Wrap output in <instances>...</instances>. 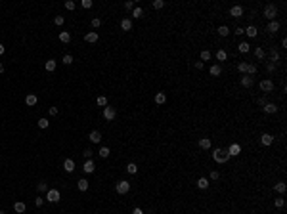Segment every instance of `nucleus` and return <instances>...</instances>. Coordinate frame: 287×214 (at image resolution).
<instances>
[{
  "mask_svg": "<svg viewBox=\"0 0 287 214\" xmlns=\"http://www.w3.org/2000/svg\"><path fill=\"white\" fill-rule=\"evenodd\" d=\"M213 159H215V163L218 164H224V163H228V159H230V155H228V149H215V153H213Z\"/></svg>",
  "mask_w": 287,
  "mask_h": 214,
  "instance_id": "obj_1",
  "label": "nucleus"
},
{
  "mask_svg": "<svg viewBox=\"0 0 287 214\" xmlns=\"http://www.w3.org/2000/svg\"><path fill=\"white\" fill-rule=\"evenodd\" d=\"M264 17L266 19H270V21H276V15H278V8H276V4H266V8H264Z\"/></svg>",
  "mask_w": 287,
  "mask_h": 214,
  "instance_id": "obj_2",
  "label": "nucleus"
},
{
  "mask_svg": "<svg viewBox=\"0 0 287 214\" xmlns=\"http://www.w3.org/2000/svg\"><path fill=\"white\" fill-rule=\"evenodd\" d=\"M115 189H117V193H119V195H124V193H128V191H130V182H127V180H121V182H117Z\"/></svg>",
  "mask_w": 287,
  "mask_h": 214,
  "instance_id": "obj_3",
  "label": "nucleus"
},
{
  "mask_svg": "<svg viewBox=\"0 0 287 214\" xmlns=\"http://www.w3.org/2000/svg\"><path fill=\"white\" fill-rule=\"evenodd\" d=\"M59 199H61V193H59L58 189H48V191H46V201H50V203H58Z\"/></svg>",
  "mask_w": 287,
  "mask_h": 214,
  "instance_id": "obj_4",
  "label": "nucleus"
},
{
  "mask_svg": "<svg viewBox=\"0 0 287 214\" xmlns=\"http://www.w3.org/2000/svg\"><path fill=\"white\" fill-rule=\"evenodd\" d=\"M115 117H117L115 107H109V105H106V107H103V119H106V120H113Z\"/></svg>",
  "mask_w": 287,
  "mask_h": 214,
  "instance_id": "obj_5",
  "label": "nucleus"
},
{
  "mask_svg": "<svg viewBox=\"0 0 287 214\" xmlns=\"http://www.w3.org/2000/svg\"><path fill=\"white\" fill-rule=\"evenodd\" d=\"M258 86H260V90H262V92H272L274 88H276V86H274V82H272L270 79L260 80V84H258Z\"/></svg>",
  "mask_w": 287,
  "mask_h": 214,
  "instance_id": "obj_6",
  "label": "nucleus"
},
{
  "mask_svg": "<svg viewBox=\"0 0 287 214\" xmlns=\"http://www.w3.org/2000/svg\"><path fill=\"white\" fill-rule=\"evenodd\" d=\"M243 6H239V4H237V6H234L232 10H230V15H232V17H241V15H243Z\"/></svg>",
  "mask_w": 287,
  "mask_h": 214,
  "instance_id": "obj_7",
  "label": "nucleus"
},
{
  "mask_svg": "<svg viewBox=\"0 0 287 214\" xmlns=\"http://www.w3.org/2000/svg\"><path fill=\"white\" fill-rule=\"evenodd\" d=\"M239 153H241V147H239L237 143H232V145L228 147V155H230V157H237Z\"/></svg>",
  "mask_w": 287,
  "mask_h": 214,
  "instance_id": "obj_8",
  "label": "nucleus"
},
{
  "mask_svg": "<svg viewBox=\"0 0 287 214\" xmlns=\"http://www.w3.org/2000/svg\"><path fill=\"white\" fill-rule=\"evenodd\" d=\"M260 143L266 145V147H268V145H272L274 143V136L272 134H262L260 136Z\"/></svg>",
  "mask_w": 287,
  "mask_h": 214,
  "instance_id": "obj_9",
  "label": "nucleus"
},
{
  "mask_svg": "<svg viewBox=\"0 0 287 214\" xmlns=\"http://www.w3.org/2000/svg\"><path fill=\"white\" fill-rule=\"evenodd\" d=\"M88 140H90L92 143H100V142H102V134H100L98 130H92L90 136H88Z\"/></svg>",
  "mask_w": 287,
  "mask_h": 214,
  "instance_id": "obj_10",
  "label": "nucleus"
},
{
  "mask_svg": "<svg viewBox=\"0 0 287 214\" xmlns=\"http://www.w3.org/2000/svg\"><path fill=\"white\" fill-rule=\"evenodd\" d=\"M63 170H65V172H73V170H75V161H73V159H65V163H63Z\"/></svg>",
  "mask_w": 287,
  "mask_h": 214,
  "instance_id": "obj_11",
  "label": "nucleus"
},
{
  "mask_svg": "<svg viewBox=\"0 0 287 214\" xmlns=\"http://www.w3.org/2000/svg\"><path fill=\"white\" fill-rule=\"evenodd\" d=\"M94 170H96V166H94V161H92V159H88L86 163H84V172H86V174H92Z\"/></svg>",
  "mask_w": 287,
  "mask_h": 214,
  "instance_id": "obj_12",
  "label": "nucleus"
},
{
  "mask_svg": "<svg viewBox=\"0 0 287 214\" xmlns=\"http://www.w3.org/2000/svg\"><path fill=\"white\" fill-rule=\"evenodd\" d=\"M241 86H245V88H251V86H253V76L243 75V76H241Z\"/></svg>",
  "mask_w": 287,
  "mask_h": 214,
  "instance_id": "obj_13",
  "label": "nucleus"
},
{
  "mask_svg": "<svg viewBox=\"0 0 287 214\" xmlns=\"http://www.w3.org/2000/svg\"><path fill=\"white\" fill-rule=\"evenodd\" d=\"M84 40H86V42H90V44L98 42V33H94V31H92V33H86V35H84Z\"/></svg>",
  "mask_w": 287,
  "mask_h": 214,
  "instance_id": "obj_14",
  "label": "nucleus"
},
{
  "mask_svg": "<svg viewBox=\"0 0 287 214\" xmlns=\"http://www.w3.org/2000/svg\"><path fill=\"white\" fill-rule=\"evenodd\" d=\"M262 109H264V113H268V115H274V113L278 111V105H276V103H266Z\"/></svg>",
  "mask_w": 287,
  "mask_h": 214,
  "instance_id": "obj_15",
  "label": "nucleus"
},
{
  "mask_svg": "<svg viewBox=\"0 0 287 214\" xmlns=\"http://www.w3.org/2000/svg\"><path fill=\"white\" fill-rule=\"evenodd\" d=\"M278 61H280V54H278L276 48H272V50H270V63H274V65H276Z\"/></svg>",
  "mask_w": 287,
  "mask_h": 214,
  "instance_id": "obj_16",
  "label": "nucleus"
},
{
  "mask_svg": "<svg viewBox=\"0 0 287 214\" xmlns=\"http://www.w3.org/2000/svg\"><path fill=\"white\" fill-rule=\"evenodd\" d=\"M153 99H155V103H157V105H163V103L167 102V96H165L163 92H157V94H155V98H153Z\"/></svg>",
  "mask_w": 287,
  "mask_h": 214,
  "instance_id": "obj_17",
  "label": "nucleus"
},
{
  "mask_svg": "<svg viewBox=\"0 0 287 214\" xmlns=\"http://www.w3.org/2000/svg\"><path fill=\"white\" fill-rule=\"evenodd\" d=\"M245 35H247V36H251V38H254V36L258 35V29H257L254 25H249L247 29H245Z\"/></svg>",
  "mask_w": 287,
  "mask_h": 214,
  "instance_id": "obj_18",
  "label": "nucleus"
},
{
  "mask_svg": "<svg viewBox=\"0 0 287 214\" xmlns=\"http://www.w3.org/2000/svg\"><path fill=\"white\" fill-rule=\"evenodd\" d=\"M274 189H276L278 193H280V195H283L285 193V189H287V185H285V182H278L276 185H274Z\"/></svg>",
  "mask_w": 287,
  "mask_h": 214,
  "instance_id": "obj_19",
  "label": "nucleus"
},
{
  "mask_svg": "<svg viewBox=\"0 0 287 214\" xmlns=\"http://www.w3.org/2000/svg\"><path fill=\"white\" fill-rule=\"evenodd\" d=\"M280 31V23L278 21H270L268 23V33H278Z\"/></svg>",
  "mask_w": 287,
  "mask_h": 214,
  "instance_id": "obj_20",
  "label": "nucleus"
},
{
  "mask_svg": "<svg viewBox=\"0 0 287 214\" xmlns=\"http://www.w3.org/2000/svg\"><path fill=\"white\" fill-rule=\"evenodd\" d=\"M25 203H21V201H17V203H14V210L15 212H19V214H21V212H25Z\"/></svg>",
  "mask_w": 287,
  "mask_h": 214,
  "instance_id": "obj_21",
  "label": "nucleus"
},
{
  "mask_svg": "<svg viewBox=\"0 0 287 214\" xmlns=\"http://www.w3.org/2000/svg\"><path fill=\"white\" fill-rule=\"evenodd\" d=\"M36 102H38V99H36V96H35V94H29V96L25 98V103H27V105H31V107L36 105Z\"/></svg>",
  "mask_w": 287,
  "mask_h": 214,
  "instance_id": "obj_22",
  "label": "nucleus"
},
{
  "mask_svg": "<svg viewBox=\"0 0 287 214\" xmlns=\"http://www.w3.org/2000/svg\"><path fill=\"white\" fill-rule=\"evenodd\" d=\"M59 40H61L63 44H67V42H71V35L67 33V31H61L59 33Z\"/></svg>",
  "mask_w": 287,
  "mask_h": 214,
  "instance_id": "obj_23",
  "label": "nucleus"
},
{
  "mask_svg": "<svg viewBox=\"0 0 287 214\" xmlns=\"http://www.w3.org/2000/svg\"><path fill=\"white\" fill-rule=\"evenodd\" d=\"M258 67L254 65V63H247V71H245V75H257Z\"/></svg>",
  "mask_w": 287,
  "mask_h": 214,
  "instance_id": "obj_24",
  "label": "nucleus"
},
{
  "mask_svg": "<svg viewBox=\"0 0 287 214\" xmlns=\"http://www.w3.org/2000/svg\"><path fill=\"white\" fill-rule=\"evenodd\" d=\"M199 147L201 149H211V140H209V138H201L199 140Z\"/></svg>",
  "mask_w": 287,
  "mask_h": 214,
  "instance_id": "obj_25",
  "label": "nucleus"
},
{
  "mask_svg": "<svg viewBox=\"0 0 287 214\" xmlns=\"http://www.w3.org/2000/svg\"><path fill=\"white\" fill-rule=\"evenodd\" d=\"M197 187H199V189H207L209 187V178H199V180H197Z\"/></svg>",
  "mask_w": 287,
  "mask_h": 214,
  "instance_id": "obj_26",
  "label": "nucleus"
},
{
  "mask_svg": "<svg viewBox=\"0 0 287 214\" xmlns=\"http://www.w3.org/2000/svg\"><path fill=\"white\" fill-rule=\"evenodd\" d=\"M237 50H239L241 54H247V52L251 50V44H249V42H241L239 46H237Z\"/></svg>",
  "mask_w": 287,
  "mask_h": 214,
  "instance_id": "obj_27",
  "label": "nucleus"
},
{
  "mask_svg": "<svg viewBox=\"0 0 287 214\" xmlns=\"http://www.w3.org/2000/svg\"><path fill=\"white\" fill-rule=\"evenodd\" d=\"M121 29H123V31H130L132 29V21H130V19H123V21H121Z\"/></svg>",
  "mask_w": 287,
  "mask_h": 214,
  "instance_id": "obj_28",
  "label": "nucleus"
},
{
  "mask_svg": "<svg viewBox=\"0 0 287 214\" xmlns=\"http://www.w3.org/2000/svg\"><path fill=\"white\" fill-rule=\"evenodd\" d=\"M209 73H211L213 76H218L222 73V67L220 65H211V69H209Z\"/></svg>",
  "mask_w": 287,
  "mask_h": 214,
  "instance_id": "obj_29",
  "label": "nucleus"
},
{
  "mask_svg": "<svg viewBox=\"0 0 287 214\" xmlns=\"http://www.w3.org/2000/svg\"><path fill=\"white\" fill-rule=\"evenodd\" d=\"M142 15H144V10L140 6H134V10H132V17L138 19V17H142Z\"/></svg>",
  "mask_w": 287,
  "mask_h": 214,
  "instance_id": "obj_30",
  "label": "nucleus"
},
{
  "mask_svg": "<svg viewBox=\"0 0 287 214\" xmlns=\"http://www.w3.org/2000/svg\"><path fill=\"white\" fill-rule=\"evenodd\" d=\"M56 65H58V63H56V59H48L46 61V71H56Z\"/></svg>",
  "mask_w": 287,
  "mask_h": 214,
  "instance_id": "obj_31",
  "label": "nucleus"
},
{
  "mask_svg": "<svg viewBox=\"0 0 287 214\" xmlns=\"http://www.w3.org/2000/svg\"><path fill=\"white\" fill-rule=\"evenodd\" d=\"M77 185H79V189H80V191H86V189H88V180H79V182H77Z\"/></svg>",
  "mask_w": 287,
  "mask_h": 214,
  "instance_id": "obj_32",
  "label": "nucleus"
},
{
  "mask_svg": "<svg viewBox=\"0 0 287 214\" xmlns=\"http://www.w3.org/2000/svg\"><path fill=\"white\" fill-rule=\"evenodd\" d=\"M216 59L218 61H226V59H228V54H226L224 50H218L216 52Z\"/></svg>",
  "mask_w": 287,
  "mask_h": 214,
  "instance_id": "obj_33",
  "label": "nucleus"
},
{
  "mask_svg": "<svg viewBox=\"0 0 287 214\" xmlns=\"http://www.w3.org/2000/svg\"><path fill=\"white\" fill-rule=\"evenodd\" d=\"M127 172H128V174H136V172H138V166H136V163H128Z\"/></svg>",
  "mask_w": 287,
  "mask_h": 214,
  "instance_id": "obj_34",
  "label": "nucleus"
},
{
  "mask_svg": "<svg viewBox=\"0 0 287 214\" xmlns=\"http://www.w3.org/2000/svg\"><path fill=\"white\" fill-rule=\"evenodd\" d=\"M218 35H220V36H228L230 35V29L226 25H220V27H218Z\"/></svg>",
  "mask_w": 287,
  "mask_h": 214,
  "instance_id": "obj_35",
  "label": "nucleus"
},
{
  "mask_svg": "<svg viewBox=\"0 0 287 214\" xmlns=\"http://www.w3.org/2000/svg\"><path fill=\"white\" fill-rule=\"evenodd\" d=\"M211 58H213V54L209 50H203V52H201V61H209Z\"/></svg>",
  "mask_w": 287,
  "mask_h": 214,
  "instance_id": "obj_36",
  "label": "nucleus"
},
{
  "mask_svg": "<svg viewBox=\"0 0 287 214\" xmlns=\"http://www.w3.org/2000/svg\"><path fill=\"white\" fill-rule=\"evenodd\" d=\"M254 55H257V58H258V59H264V55H266V52H264V50H262V48H260V46H258V48H254Z\"/></svg>",
  "mask_w": 287,
  "mask_h": 214,
  "instance_id": "obj_37",
  "label": "nucleus"
},
{
  "mask_svg": "<svg viewBox=\"0 0 287 214\" xmlns=\"http://www.w3.org/2000/svg\"><path fill=\"white\" fill-rule=\"evenodd\" d=\"M61 63H63V65H71V63H73V55L71 54H65V55H63V59H61Z\"/></svg>",
  "mask_w": 287,
  "mask_h": 214,
  "instance_id": "obj_38",
  "label": "nucleus"
},
{
  "mask_svg": "<svg viewBox=\"0 0 287 214\" xmlns=\"http://www.w3.org/2000/svg\"><path fill=\"white\" fill-rule=\"evenodd\" d=\"M36 189H38L40 193L48 191V184H46V182H38V185H36Z\"/></svg>",
  "mask_w": 287,
  "mask_h": 214,
  "instance_id": "obj_39",
  "label": "nucleus"
},
{
  "mask_svg": "<svg viewBox=\"0 0 287 214\" xmlns=\"http://www.w3.org/2000/svg\"><path fill=\"white\" fill-rule=\"evenodd\" d=\"M237 71L245 75V71H247V63H245V61H239V63H237Z\"/></svg>",
  "mask_w": 287,
  "mask_h": 214,
  "instance_id": "obj_40",
  "label": "nucleus"
},
{
  "mask_svg": "<svg viewBox=\"0 0 287 214\" xmlns=\"http://www.w3.org/2000/svg\"><path fill=\"white\" fill-rule=\"evenodd\" d=\"M163 6H165L163 0H153V10H161Z\"/></svg>",
  "mask_w": 287,
  "mask_h": 214,
  "instance_id": "obj_41",
  "label": "nucleus"
},
{
  "mask_svg": "<svg viewBox=\"0 0 287 214\" xmlns=\"http://www.w3.org/2000/svg\"><path fill=\"white\" fill-rule=\"evenodd\" d=\"M109 147H100V157H103V159H106V157H109Z\"/></svg>",
  "mask_w": 287,
  "mask_h": 214,
  "instance_id": "obj_42",
  "label": "nucleus"
},
{
  "mask_svg": "<svg viewBox=\"0 0 287 214\" xmlns=\"http://www.w3.org/2000/svg\"><path fill=\"white\" fill-rule=\"evenodd\" d=\"M54 23H56V25H63V23H65V17H63V15H56Z\"/></svg>",
  "mask_w": 287,
  "mask_h": 214,
  "instance_id": "obj_43",
  "label": "nucleus"
},
{
  "mask_svg": "<svg viewBox=\"0 0 287 214\" xmlns=\"http://www.w3.org/2000/svg\"><path fill=\"white\" fill-rule=\"evenodd\" d=\"M98 105H102V107L107 105V98H106V96H100V98H98Z\"/></svg>",
  "mask_w": 287,
  "mask_h": 214,
  "instance_id": "obj_44",
  "label": "nucleus"
},
{
  "mask_svg": "<svg viewBox=\"0 0 287 214\" xmlns=\"http://www.w3.org/2000/svg\"><path fill=\"white\" fill-rule=\"evenodd\" d=\"M38 126L40 128H48V126H50V122H48L46 119H38Z\"/></svg>",
  "mask_w": 287,
  "mask_h": 214,
  "instance_id": "obj_45",
  "label": "nucleus"
},
{
  "mask_svg": "<svg viewBox=\"0 0 287 214\" xmlns=\"http://www.w3.org/2000/svg\"><path fill=\"white\" fill-rule=\"evenodd\" d=\"M274 205H276V208H281V207L285 205V201H283V199L280 197V199H276V201H274Z\"/></svg>",
  "mask_w": 287,
  "mask_h": 214,
  "instance_id": "obj_46",
  "label": "nucleus"
},
{
  "mask_svg": "<svg viewBox=\"0 0 287 214\" xmlns=\"http://www.w3.org/2000/svg\"><path fill=\"white\" fill-rule=\"evenodd\" d=\"M100 25H102V19H98V17H94V19H92V27H94V29H98Z\"/></svg>",
  "mask_w": 287,
  "mask_h": 214,
  "instance_id": "obj_47",
  "label": "nucleus"
},
{
  "mask_svg": "<svg viewBox=\"0 0 287 214\" xmlns=\"http://www.w3.org/2000/svg\"><path fill=\"white\" fill-rule=\"evenodd\" d=\"M209 178H211V180H215V182H216L218 178H220V174H218V172H216V170H213V172H211V174H209Z\"/></svg>",
  "mask_w": 287,
  "mask_h": 214,
  "instance_id": "obj_48",
  "label": "nucleus"
},
{
  "mask_svg": "<svg viewBox=\"0 0 287 214\" xmlns=\"http://www.w3.org/2000/svg\"><path fill=\"white\" fill-rule=\"evenodd\" d=\"M124 8H127L128 12H132V10H134V2H130V0H128V2H124Z\"/></svg>",
  "mask_w": 287,
  "mask_h": 214,
  "instance_id": "obj_49",
  "label": "nucleus"
},
{
  "mask_svg": "<svg viewBox=\"0 0 287 214\" xmlns=\"http://www.w3.org/2000/svg\"><path fill=\"white\" fill-rule=\"evenodd\" d=\"M65 8H67V10H75V2H73V0H67V2H65Z\"/></svg>",
  "mask_w": 287,
  "mask_h": 214,
  "instance_id": "obj_50",
  "label": "nucleus"
},
{
  "mask_svg": "<svg viewBox=\"0 0 287 214\" xmlns=\"http://www.w3.org/2000/svg\"><path fill=\"white\" fill-rule=\"evenodd\" d=\"M82 8L90 10V8H92V0H82Z\"/></svg>",
  "mask_w": 287,
  "mask_h": 214,
  "instance_id": "obj_51",
  "label": "nucleus"
},
{
  "mask_svg": "<svg viewBox=\"0 0 287 214\" xmlns=\"http://www.w3.org/2000/svg\"><path fill=\"white\" fill-rule=\"evenodd\" d=\"M35 205H36V207H42V205H44V199H42V197H36V199H35Z\"/></svg>",
  "mask_w": 287,
  "mask_h": 214,
  "instance_id": "obj_52",
  "label": "nucleus"
},
{
  "mask_svg": "<svg viewBox=\"0 0 287 214\" xmlns=\"http://www.w3.org/2000/svg\"><path fill=\"white\" fill-rule=\"evenodd\" d=\"M48 111H50V115H52V117H56V115H58V111H59V109H58V107H50Z\"/></svg>",
  "mask_w": 287,
  "mask_h": 214,
  "instance_id": "obj_53",
  "label": "nucleus"
},
{
  "mask_svg": "<svg viewBox=\"0 0 287 214\" xmlns=\"http://www.w3.org/2000/svg\"><path fill=\"white\" fill-rule=\"evenodd\" d=\"M266 69H268V73H274V71H276V65H274V63H268Z\"/></svg>",
  "mask_w": 287,
  "mask_h": 214,
  "instance_id": "obj_54",
  "label": "nucleus"
},
{
  "mask_svg": "<svg viewBox=\"0 0 287 214\" xmlns=\"http://www.w3.org/2000/svg\"><path fill=\"white\" fill-rule=\"evenodd\" d=\"M84 157H86V161L92 157V149H84Z\"/></svg>",
  "mask_w": 287,
  "mask_h": 214,
  "instance_id": "obj_55",
  "label": "nucleus"
},
{
  "mask_svg": "<svg viewBox=\"0 0 287 214\" xmlns=\"http://www.w3.org/2000/svg\"><path fill=\"white\" fill-rule=\"evenodd\" d=\"M234 33H236V35H239V36H241V35H243V33H245V29H243V27H237V29H236V31H234Z\"/></svg>",
  "mask_w": 287,
  "mask_h": 214,
  "instance_id": "obj_56",
  "label": "nucleus"
},
{
  "mask_svg": "<svg viewBox=\"0 0 287 214\" xmlns=\"http://www.w3.org/2000/svg\"><path fill=\"white\" fill-rule=\"evenodd\" d=\"M193 65H195V69H203V61H195V63H193Z\"/></svg>",
  "mask_w": 287,
  "mask_h": 214,
  "instance_id": "obj_57",
  "label": "nucleus"
},
{
  "mask_svg": "<svg viewBox=\"0 0 287 214\" xmlns=\"http://www.w3.org/2000/svg\"><path fill=\"white\" fill-rule=\"evenodd\" d=\"M266 103H268V102H266V99H264V98H258V105H260V107H264V105H266Z\"/></svg>",
  "mask_w": 287,
  "mask_h": 214,
  "instance_id": "obj_58",
  "label": "nucleus"
},
{
  "mask_svg": "<svg viewBox=\"0 0 287 214\" xmlns=\"http://www.w3.org/2000/svg\"><path fill=\"white\" fill-rule=\"evenodd\" d=\"M132 214H144V210H142V208H134V210H132Z\"/></svg>",
  "mask_w": 287,
  "mask_h": 214,
  "instance_id": "obj_59",
  "label": "nucleus"
},
{
  "mask_svg": "<svg viewBox=\"0 0 287 214\" xmlns=\"http://www.w3.org/2000/svg\"><path fill=\"white\" fill-rule=\"evenodd\" d=\"M4 52H6V48H4V46H2V44H0V55H2V54H4Z\"/></svg>",
  "mask_w": 287,
  "mask_h": 214,
  "instance_id": "obj_60",
  "label": "nucleus"
},
{
  "mask_svg": "<svg viewBox=\"0 0 287 214\" xmlns=\"http://www.w3.org/2000/svg\"><path fill=\"white\" fill-rule=\"evenodd\" d=\"M0 73H4V65H2V63H0Z\"/></svg>",
  "mask_w": 287,
  "mask_h": 214,
  "instance_id": "obj_61",
  "label": "nucleus"
},
{
  "mask_svg": "<svg viewBox=\"0 0 287 214\" xmlns=\"http://www.w3.org/2000/svg\"><path fill=\"white\" fill-rule=\"evenodd\" d=\"M0 214H6V212H4V210H0Z\"/></svg>",
  "mask_w": 287,
  "mask_h": 214,
  "instance_id": "obj_62",
  "label": "nucleus"
}]
</instances>
